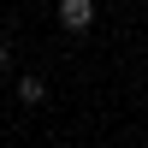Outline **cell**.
Returning a JSON list of instances; mask_svg holds the SVG:
<instances>
[{
	"mask_svg": "<svg viewBox=\"0 0 148 148\" xmlns=\"http://www.w3.org/2000/svg\"><path fill=\"white\" fill-rule=\"evenodd\" d=\"M6 71H12V47L0 42V77H6Z\"/></svg>",
	"mask_w": 148,
	"mask_h": 148,
	"instance_id": "3957f363",
	"label": "cell"
},
{
	"mask_svg": "<svg viewBox=\"0 0 148 148\" xmlns=\"http://www.w3.org/2000/svg\"><path fill=\"white\" fill-rule=\"evenodd\" d=\"M53 18H59V30L83 36V30L95 24V0H59V6H53Z\"/></svg>",
	"mask_w": 148,
	"mask_h": 148,
	"instance_id": "6da1fadb",
	"label": "cell"
},
{
	"mask_svg": "<svg viewBox=\"0 0 148 148\" xmlns=\"http://www.w3.org/2000/svg\"><path fill=\"white\" fill-rule=\"evenodd\" d=\"M18 101H24V107H42V101H47V83L36 77V71H24V77H18Z\"/></svg>",
	"mask_w": 148,
	"mask_h": 148,
	"instance_id": "7a4b0ae2",
	"label": "cell"
}]
</instances>
